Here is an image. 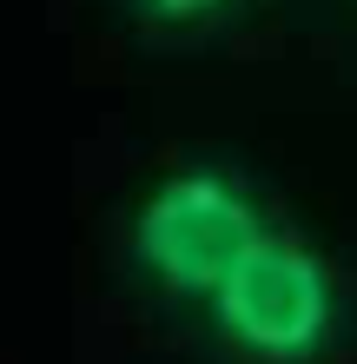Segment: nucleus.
Wrapping results in <instances>:
<instances>
[{
  "label": "nucleus",
  "instance_id": "7ed1b4c3",
  "mask_svg": "<svg viewBox=\"0 0 357 364\" xmlns=\"http://www.w3.org/2000/svg\"><path fill=\"white\" fill-rule=\"evenodd\" d=\"M145 27H205L212 14H225L232 0H126Z\"/></svg>",
  "mask_w": 357,
  "mask_h": 364
},
{
  "label": "nucleus",
  "instance_id": "f257e3e1",
  "mask_svg": "<svg viewBox=\"0 0 357 364\" xmlns=\"http://www.w3.org/2000/svg\"><path fill=\"white\" fill-rule=\"evenodd\" d=\"M219 331L251 364H311L338 331V278L291 232H258L212 291Z\"/></svg>",
  "mask_w": 357,
  "mask_h": 364
},
{
  "label": "nucleus",
  "instance_id": "f03ea898",
  "mask_svg": "<svg viewBox=\"0 0 357 364\" xmlns=\"http://www.w3.org/2000/svg\"><path fill=\"white\" fill-rule=\"evenodd\" d=\"M258 205L245 199L238 179L225 173H179L165 179L133 219V259L159 291L212 298L225 272L258 239Z\"/></svg>",
  "mask_w": 357,
  "mask_h": 364
}]
</instances>
